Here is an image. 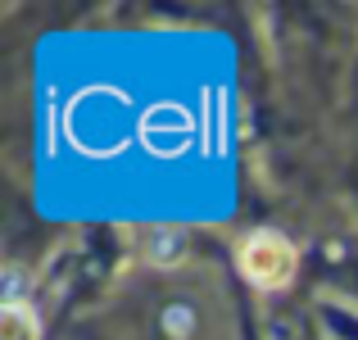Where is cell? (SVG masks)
<instances>
[{"label": "cell", "instance_id": "7a4b0ae2", "mask_svg": "<svg viewBox=\"0 0 358 340\" xmlns=\"http://www.w3.org/2000/svg\"><path fill=\"white\" fill-rule=\"evenodd\" d=\"M0 340H41L36 309L32 304H5L0 309Z\"/></svg>", "mask_w": 358, "mask_h": 340}, {"label": "cell", "instance_id": "6da1fadb", "mask_svg": "<svg viewBox=\"0 0 358 340\" xmlns=\"http://www.w3.org/2000/svg\"><path fill=\"white\" fill-rule=\"evenodd\" d=\"M295 268H299L295 245H290L281 232H272V227L250 232V236L241 241V272H245V277H250L259 290H281V286H290Z\"/></svg>", "mask_w": 358, "mask_h": 340}, {"label": "cell", "instance_id": "277c9868", "mask_svg": "<svg viewBox=\"0 0 358 340\" xmlns=\"http://www.w3.org/2000/svg\"><path fill=\"white\" fill-rule=\"evenodd\" d=\"M23 290H27L23 268H9V272H5V304H27V299H23Z\"/></svg>", "mask_w": 358, "mask_h": 340}, {"label": "cell", "instance_id": "3957f363", "mask_svg": "<svg viewBox=\"0 0 358 340\" xmlns=\"http://www.w3.org/2000/svg\"><path fill=\"white\" fill-rule=\"evenodd\" d=\"M191 309H186V304H173V309H168V313H164V327H168V332H173V336H191Z\"/></svg>", "mask_w": 358, "mask_h": 340}]
</instances>
